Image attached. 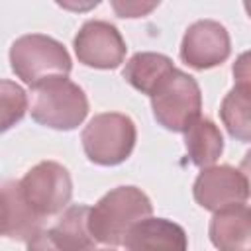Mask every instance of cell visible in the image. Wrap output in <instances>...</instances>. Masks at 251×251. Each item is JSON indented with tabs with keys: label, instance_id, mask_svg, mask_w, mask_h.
<instances>
[{
	"label": "cell",
	"instance_id": "6da1fadb",
	"mask_svg": "<svg viewBox=\"0 0 251 251\" xmlns=\"http://www.w3.org/2000/svg\"><path fill=\"white\" fill-rule=\"evenodd\" d=\"M153 212L151 200L137 186H118L104 194L90 208L88 227L94 241L104 245H124L129 229Z\"/></svg>",
	"mask_w": 251,
	"mask_h": 251
},
{
	"label": "cell",
	"instance_id": "7a4b0ae2",
	"mask_svg": "<svg viewBox=\"0 0 251 251\" xmlns=\"http://www.w3.org/2000/svg\"><path fill=\"white\" fill-rule=\"evenodd\" d=\"M31 118L51 129H75L88 114L84 90L67 76H51L31 86Z\"/></svg>",
	"mask_w": 251,
	"mask_h": 251
},
{
	"label": "cell",
	"instance_id": "3957f363",
	"mask_svg": "<svg viewBox=\"0 0 251 251\" xmlns=\"http://www.w3.org/2000/svg\"><path fill=\"white\" fill-rule=\"evenodd\" d=\"M10 63L16 76L29 86L51 76H67L73 67L65 45L43 33L18 37L10 47Z\"/></svg>",
	"mask_w": 251,
	"mask_h": 251
},
{
	"label": "cell",
	"instance_id": "277c9868",
	"mask_svg": "<svg viewBox=\"0 0 251 251\" xmlns=\"http://www.w3.org/2000/svg\"><path fill=\"white\" fill-rule=\"evenodd\" d=\"M135 124L120 112L96 114L82 129L80 141L86 157L104 167L124 163L135 147Z\"/></svg>",
	"mask_w": 251,
	"mask_h": 251
},
{
	"label": "cell",
	"instance_id": "5b68a950",
	"mask_svg": "<svg viewBox=\"0 0 251 251\" xmlns=\"http://www.w3.org/2000/svg\"><path fill=\"white\" fill-rule=\"evenodd\" d=\"M153 116L169 131H186L200 116L202 92L194 76L175 69L151 96Z\"/></svg>",
	"mask_w": 251,
	"mask_h": 251
},
{
	"label": "cell",
	"instance_id": "8992f818",
	"mask_svg": "<svg viewBox=\"0 0 251 251\" xmlns=\"http://www.w3.org/2000/svg\"><path fill=\"white\" fill-rule=\"evenodd\" d=\"M20 188L27 204L43 220L67 210L73 196L71 175L55 161H41L31 167L20 180Z\"/></svg>",
	"mask_w": 251,
	"mask_h": 251
},
{
	"label": "cell",
	"instance_id": "52a82bcc",
	"mask_svg": "<svg viewBox=\"0 0 251 251\" xmlns=\"http://www.w3.org/2000/svg\"><path fill=\"white\" fill-rule=\"evenodd\" d=\"M76 59L92 69H116L126 59V41L118 27L104 20H88L75 35Z\"/></svg>",
	"mask_w": 251,
	"mask_h": 251
},
{
	"label": "cell",
	"instance_id": "ba28073f",
	"mask_svg": "<svg viewBox=\"0 0 251 251\" xmlns=\"http://www.w3.org/2000/svg\"><path fill=\"white\" fill-rule=\"evenodd\" d=\"M231 53L227 29L214 20H198L188 25L182 43L180 59L196 71H206L222 65Z\"/></svg>",
	"mask_w": 251,
	"mask_h": 251
},
{
	"label": "cell",
	"instance_id": "9c48e42d",
	"mask_svg": "<svg viewBox=\"0 0 251 251\" xmlns=\"http://www.w3.org/2000/svg\"><path fill=\"white\" fill-rule=\"evenodd\" d=\"M194 200L210 212L243 204L249 198V184L239 169L229 165H212L202 169L192 188Z\"/></svg>",
	"mask_w": 251,
	"mask_h": 251
},
{
	"label": "cell",
	"instance_id": "30bf717a",
	"mask_svg": "<svg viewBox=\"0 0 251 251\" xmlns=\"http://www.w3.org/2000/svg\"><path fill=\"white\" fill-rule=\"evenodd\" d=\"M43 231V218L27 204L20 180L2 184V233L16 241H29Z\"/></svg>",
	"mask_w": 251,
	"mask_h": 251
},
{
	"label": "cell",
	"instance_id": "8fae6325",
	"mask_svg": "<svg viewBox=\"0 0 251 251\" xmlns=\"http://www.w3.org/2000/svg\"><path fill=\"white\" fill-rule=\"evenodd\" d=\"M126 251H188L186 231L167 218H145L135 224L126 241Z\"/></svg>",
	"mask_w": 251,
	"mask_h": 251
},
{
	"label": "cell",
	"instance_id": "7c38bea8",
	"mask_svg": "<svg viewBox=\"0 0 251 251\" xmlns=\"http://www.w3.org/2000/svg\"><path fill=\"white\" fill-rule=\"evenodd\" d=\"M208 233L218 251H251V206L233 204L214 212Z\"/></svg>",
	"mask_w": 251,
	"mask_h": 251
},
{
	"label": "cell",
	"instance_id": "4fadbf2b",
	"mask_svg": "<svg viewBox=\"0 0 251 251\" xmlns=\"http://www.w3.org/2000/svg\"><path fill=\"white\" fill-rule=\"evenodd\" d=\"M173 71L175 65L167 55L143 51V53H135L126 63L122 75L133 88L153 96V92L173 75Z\"/></svg>",
	"mask_w": 251,
	"mask_h": 251
},
{
	"label": "cell",
	"instance_id": "5bb4252c",
	"mask_svg": "<svg viewBox=\"0 0 251 251\" xmlns=\"http://www.w3.org/2000/svg\"><path fill=\"white\" fill-rule=\"evenodd\" d=\"M90 208L84 204L69 206L49 229L51 237L65 251H94V237L88 227Z\"/></svg>",
	"mask_w": 251,
	"mask_h": 251
},
{
	"label": "cell",
	"instance_id": "9a60e30c",
	"mask_svg": "<svg viewBox=\"0 0 251 251\" xmlns=\"http://www.w3.org/2000/svg\"><path fill=\"white\" fill-rule=\"evenodd\" d=\"M184 145L188 151L190 161L196 167H212L222 151H224V137L220 127L208 120V118H198L186 131H184Z\"/></svg>",
	"mask_w": 251,
	"mask_h": 251
},
{
	"label": "cell",
	"instance_id": "2e32d148",
	"mask_svg": "<svg viewBox=\"0 0 251 251\" xmlns=\"http://www.w3.org/2000/svg\"><path fill=\"white\" fill-rule=\"evenodd\" d=\"M220 118L233 139L241 143L251 141V94L249 92L233 86L222 100Z\"/></svg>",
	"mask_w": 251,
	"mask_h": 251
},
{
	"label": "cell",
	"instance_id": "e0dca14e",
	"mask_svg": "<svg viewBox=\"0 0 251 251\" xmlns=\"http://www.w3.org/2000/svg\"><path fill=\"white\" fill-rule=\"evenodd\" d=\"M2 129H10L16 122H20L27 110V96L22 86L12 80H2Z\"/></svg>",
	"mask_w": 251,
	"mask_h": 251
},
{
	"label": "cell",
	"instance_id": "ac0fdd59",
	"mask_svg": "<svg viewBox=\"0 0 251 251\" xmlns=\"http://www.w3.org/2000/svg\"><path fill=\"white\" fill-rule=\"evenodd\" d=\"M231 73H233L235 86L251 94V49L241 53L235 59V63L231 67Z\"/></svg>",
	"mask_w": 251,
	"mask_h": 251
},
{
	"label": "cell",
	"instance_id": "d6986e66",
	"mask_svg": "<svg viewBox=\"0 0 251 251\" xmlns=\"http://www.w3.org/2000/svg\"><path fill=\"white\" fill-rule=\"evenodd\" d=\"M112 8L120 18H139L157 8V2H112Z\"/></svg>",
	"mask_w": 251,
	"mask_h": 251
},
{
	"label": "cell",
	"instance_id": "ffe728a7",
	"mask_svg": "<svg viewBox=\"0 0 251 251\" xmlns=\"http://www.w3.org/2000/svg\"><path fill=\"white\" fill-rule=\"evenodd\" d=\"M27 251H65L49 233V229L39 231L33 239L27 241Z\"/></svg>",
	"mask_w": 251,
	"mask_h": 251
},
{
	"label": "cell",
	"instance_id": "44dd1931",
	"mask_svg": "<svg viewBox=\"0 0 251 251\" xmlns=\"http://www.w3.org/2000/svg\"><path fill=\"white\" fill-rule=\"evenodd\" d=\"M239 171L243 173L247 184H249V194H251V151L245 153V157L241 159V165H239Z\"/></svg>",
	"mask_w": 251,
	"mask_h": 251
},
{
	"label": "cell",
	"instance_id": "7402d4cb",
	"mask_svg": "<svg viewBox=\"0 0 251 251\" xmlns=\"http://www.w3.org/2000/svg\"><path fill=\"white\" fill-rule=\"evenodd\" d=\"M245 10H247V14H249V18H251V2H245Z\"/></svg>",
	"mask_w": 251,
	"mask_h": 251
},
{
	"label": "cell",
	"instance_id": "603a6c76",
	"mask_svg": "<svg viewBox=\"0 0 251 251\" xmlns=\"http://www.w3.org/2000/svg\"><path fill=\"white\" fill-rule=\"evenodd\" d=\"M94 251H114V249H94Z\"/></svg>",
	"mask_w": 251,
	"mask_h": 251
}]
</instances>
